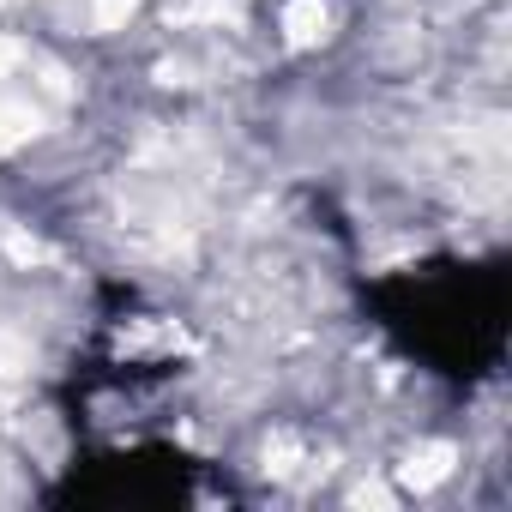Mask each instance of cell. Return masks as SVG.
I'll return each mask as SVG.
<instances>
[{"instance_id":"6da1fadb","label":"cell","mask_w":512,"mask_h":512,"mask_svg":"<svg viewBox=\"0 0 512 512\" xmlns=\"http://www.w3.org/2000/svg\"><path fill=\"white\" fill-rule=\"evenodd\" d=\"M452 476V446H422V452H410V464H404V482H416V488H434V482H446Z\"/></svg>"},{"instance_id":"7a4b0ae2","label":"cell","mask_w":512,"mask_h":512,"mask_svg":"<svg viewBox=\"0 0 512 512\" xmlns=\"http://www.w3.org/2000/svg\"><path fill=\"white\" fill-rule=\"evenodd\" d=\"M284 31H290V43H314V37H326V0H290Z\"/></svg>"},{"instance_id":"3957f363","label":"cell","mask_w":512,"mask_h":512,"mask_svg":"<svg viewBox=\"0 0 512 512\" xmlns=\"http://www.w3.org/2000/svg\"><path fill=\"white\" fill-rule=\"evenodd\" d=\"M25 133H37V115H25L19 103H0V145H13Z\"/></svg>"},{"instance_id":"277c9868","label":"cell","mask_w":512,"mask_h":512,"mask_svg":"<svg viewBox=\"0 0 512 512\" xmlns=\"http://www.w3.org/2000/svg\"><path fill=\"white\" fill-rule=\"evenodd\" d=\"M31 368V344H19L13 332H0V374H25Z\"/></svg>"},{"instance_id":"5b68a950","label":"cell","mask_w":512,"mask_h":512,"mask_svg":"<svg viewBox=\"0 0 512 512\" xmlns=\"http://www.w3.org/2000/svg\"><path fill=\"white\" fill-rule=\"evenodd\" d=\"M127 13H133V0H91V25L97 31H115Z\"/></svg>"},{"instance_id":"8992f818","label":"cell","mask_w":512,"mask_h":512,"mask_svg":"<svg viewBox=\"0 0 512 512\" xmlns=\"http://www.w3.org/2000/svg\"><path fill=\"white\" fill-rule=\"evenodd\" d=\"M13 61H19V49H13V43H0V67H13Z\"/></svg>"}]
</instances>
